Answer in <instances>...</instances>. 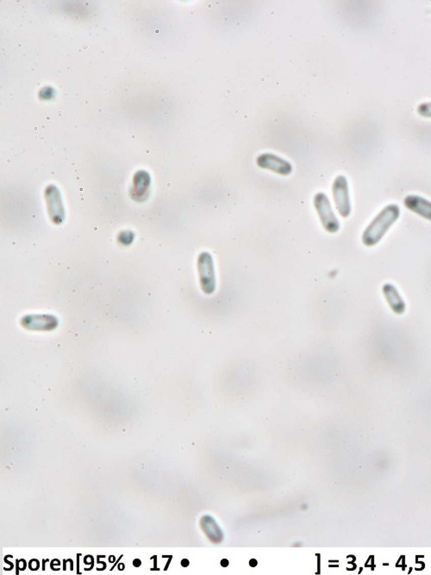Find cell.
Segmentation results:
<instances>
[{
  "mask_svg": "<svg viewBox=\"0 0 431 575\" xmlns=\"http://www.w3.org/2000/svg\"><path fill=\"white\" fill-rule=\"evenodd\" d=\"M221 565L222 567H228V566H229V561H228V560H226V559H224V560H222Z\"/></svg>",
  "mask_w": 431,
  "mask_h": 575,
  "instance_id": "obj_19",
  "label": "cell"
},
{
  "mask_svg": "<svg viewBox=\"0 0 431 575\" xmlns=\"http://www.w3.org/2000/svg\"><path fill=\"white\" fill-rule=\"evenodd\" d=\"M151 179L148 172L145 170H138L133 178V185L130 189L132 199L138 202H145L149 196Z\"/></svg>",
  "mask_w": 431,
  "mask_h": 575,
  "instance_id": "obj_8",
  "label": "cell"
},
{
  "mask_svg": "<svg viewBox=\"0 0 431 575\" xmlns=\"http://www.w3.org/2000/svg\"><path fill=\"white\" fill-rule=\"evenodd\" d=\"M197 267L202 291L205 295H212L217 289V278L211 254L208 252H202L198 257Z\"/></svg>",
  "mask_w": 431,
  "mask_h": 575,
  "instance_id": "obj_2",
  "label": "cell"
},
{
  "mask_svg": "<svg viewBox=\"0 0 431 575\" xmlns=\"http://www.w3.org/2000/svg\"><path fill=\"white\" fill-rule=\"evenodd\" d=\"M134 234L131 231H123L118 236V241L119 244L123 245H129L134 240Z\"/></svg>",
  "mask_w": 431,
  "mask_h": 575,
  "instance_id": "obj_11",
  "label": "cell"
},
{
  "mask_svg": "<svg viewBox=\"0 0 431 575\" xmlns=\"http://www.w3.org/2000/svg\"><path fill=\"white\" fill-rule=\"evenodd\" d=\"M22 328L31 331H51L59 325V320L53 314H27L21 320Z\"/></svg>",
  "mask_w": 431,
  "mask_h": 575,
  "instance_id": "obj_6",
  "label": "cell"
},
{
  "mask_svg": "<svg viewBox=\"0 0 431 575\" xmlns=\"http://www.w3.org/2000/svg\"><path fill=\"white\" fill-rule=\"evenodd\" d=\"M115 561V559L113 560V556H111V558H110V561H111V562H112V561Z\"/></svg>",
  "mask_w": 431,
  "mask_h": 575,
  "instance_id": "obj_22",
  "label": "cell"
},
{
  "mask_svg": "<svg viewBox=\"0 0 431 575\" xmlns=\"http://www.w3.org/2000/svg\"><path fill=\"white\" fill-rule=\"evenodd\" d=\"M256 163L260 168L275 172L281 176H288L292 171V166L288 161L271 153L260 155L256 159Z\"/></svg>",
  "mask_w": 431,
  "mask_h": 575,
  "instance_id": "obj_7",
  "label": "cell"
},
{
  "mask_svg": "<svg viewBox=\"0 0 431 575\" xmlns=\"http://www.w3.org/2000/svg\"><path fill=\"white\" fill-rule=\"evenodd\" d=\"M30 568H31V570H34V571L38 569V568H39V561L36 560V559L31 560V562H30Z\"/></svg>",
  "mask_w": 431,
  "mask_h": 575,
  "instance_id": "obj_14",
  "label": "cell"
},
{
  "mask_svg": "<svg viewBox=\"0 0 431 575\" xmlns=\"http://www.w3.org/2000/svg\"><path fill=\"white\" fill-rule=\"evenodd\" d=\"M48 217L56 226H62L66 219V211L60 190L55 185H49L44 192Z\"/></svg>",
  "mask_w": 431,
  "mask_h": 575,
  "instance_id": "obj_4",
  "label": "cell"
},
{
  "mask_svg": "<svg viewBox=\"0 0 431 575\" xmlns=\"http://www.w3.org/2000/svg\"><path fill=\"white\" fill-rule=\"evenodd\" d=\"M403 204L408 210L431 221V202L428 199L419 195L410 194L403 199Z\"/></svg>",
  "mask_w": 431,
  "mask_h": 575,
  "instance_id": "obj_9",
  "label": "cell"
},
{
  "mask_svg": "<svg viewBox=\"0 0 431 575\" xmlns=\"http://www.w3.org/2000/svg\"><path fill=\"white\" fill-rule=\"evenodd\" d=\"M181 565H182L183 567H188V565H189V561H188V560H186V559H184V560L181 561Z\"/></svg>",
  "mask_w": 431,
  "mask_h": 575,
  "instance_id": "obj_20",
  "label": "cell"
},
{
  "mask_svg": "<svg viewBox=\"0 0 431 575\" xmlns=\"http://www.w3.org/2000/svg\"><path fill=\"white\" fill-rule=\"evenodd\" d=\"M400 216V208L396 204H390L374 217L361 236L362 243L367 247L375 246Z\"/></svg>",
  "mask_w": 431,
  "mask_h": 575,
  "instance_id": "obj_1",
  "label": "cell"
},
{
  "mask_svg": "<svg viewBox=\"0 0 431 575\" xmlns=\"http://www.w3.org/2000/svg\"><path fill=\"white\" fill-rule=\"evenodd\" d=\"M382 292L390 309H392L394 314L401 315L406 312V302L393 284H385L382 288Z\"/></svg>",
  "mask_w": 431,
  "mask_h": 575,
  "instance_id": "obj_10",
  "label": "cell"
},
{
  "mask_svg": "<svg viewBox=\"0 0 431 575\" xmlns=\"http://www.w3.org/2000/svg\"><path fill=\"white\" fill-rule=\"evenodd\" d=\"M313 204L325 230L329 233H337L340 230V222L327 195L325 193H317L314 196Z\"/></svg>",
  "mask_w": 431,
  "mask_h": 575,
  "instance_id": "obj_3",
  "label": "cell"
},
{
  "mask_svg": "<svg viewBox=\"0 0 431 575\" xmlns=\"http://www.w3.org/2000/svg\"><path fill=\"white\" fill-rule=\"evenodd\" d=\"M17 569L21 570V571H23V570L25 569L26 561H24V560H22H22H20V561H17Z\"/></svg>",
  "mask_w": 431,
  "mask_h": 575,
  "instance_id": "obj_15",
  "label": "cell"
},
{
  "mask_svg": "<svg viewBox=\"0 0 431 575\" xmlns=\"http://www.w3.org/2000/svg\"><path fill=\"white\" fill-rule=\"evenodd\" d=\"M118 569H119V570L124 569V565L122 564V563H120V564H119V566H118Z\"/></svg>",
  "mask_w": 431,
  "mask_h": 575,
  "instance_id": "obj_21",
  "label": "cell"
},
{
  "mask_svg": "<svg viewBox=\"0 0 431 575\" xmlns=\"http://www.w3.org/2000/svg\"><path fill=\"white\" fill-rule=\"evenodd\" d=\"M417 112L422 117L431 118V102H426V103L419 105L417 107Z\"/></svg>",
  "mask_w": 431,
  "mask_h": 575,
  "instance_id": "obj_12",
  "label": "cell"
},
{
  "mask_svg": "<svg viewBox=\"0 0 431 575\" xmlns=\"http://www.w3.org/2000/svg\"><path fill=\"white\" fill-rule=\"evenodd\" d=\"M249 564H250V566H251V567H255L257 566L258 562L256 560H255V559H252V560L250 561V562H249Z\"/></svg>",
  "mask_w": 431,
  "mask_h": 575,
  "instance_id": "obj_18",
  "label": "cell"
},
{
  "mask_svg": "<svg viewBox=\"0 0 431 575\" xmlns=\"http://www.w3.org/2000/svg\"><path fill=\"white\" fill-rule=\"evenodd\" d=\"M53 90L50 88V87H45V88H43V89L41 91L40 96H41V98H42L48 99V98H51L53 97Z\"/></svg>",
  "mask_w": 431,
  "mask_h": 575,
  "instance_id": "obj_13",
  "label": "cell"
},
{
  "mask_svg": "<svg viewBox=\"0 0 431 575\" xmlns=\"http://www.w3.org/2000/svg\"><path fill=\"white\" fill-rule=\"evenodd\" d=\"M332 194L339 215L343 219L349 217L352 208L350 202L348 183L344 176H338L334 181Z\"/></svg>",
  "mask_w": 431,
  "mask_h": 575,
  "instance_id": "obj_5",
  "label": "cell"
},
{
  "mask_svg": "<svg viewBox=\"0 0 431 575\" xmlns=\"http://www.w3.org/2000/svg\"><path fill=\"white\" fill-rule=\"evenodd\" d=\"M141 564H142V561H141L139 559H136V560L133 561V565H134V567H139Z\"/></svg>",
  "mask_w": 431,
  "mask_h": 575,
  "instance_id": "obj_16",
  "label": "cell"
},
{
  "mask_svg": "<svg viewBox=\"0 0 431 575\" xmlns=\"http://www.w3.org/2000/svg\"><path fill=\"white\" fill-rule=\"evenodd\" d=\"M93 558H92V556H86V558H85V562H86V563H93Z\"/></svg>",
  "mask_w": 431,
  "mask_h": 575,
  "instance_id": "obj_17",
  "label": "cell"
}]
</instances>
